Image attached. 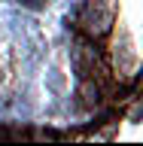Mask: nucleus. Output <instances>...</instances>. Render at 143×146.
Wrapping results in <instances>:
<instances>
[{
	"label": "nucleus",
	"mask_w": 143,
	"mask_h": 146,
	"mask_svg": "<svg viewBox=\"0 0 143 146\" xmlns=\"http://www.w3.org/2000/svg\"><path fill=\"white\" fill-rule=\"evenodd\" d=\"M18 3H25V6H34V9H37V6H43V0H18Z\"/></svg>",
	"instance_id": "obj_1"
}]
</instances>
